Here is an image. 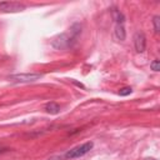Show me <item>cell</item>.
<instances>
[{
  "label": "cell",
  "instance_id": "obj_2",
  "mask_svg": "<svg viewBox=\"0 0 160 160\" xmlns=\"http://www.w3.org/2000/svg\"><path fill=\"white\" fill-rule=\"evenodd\" d=\"M94 146V142L92 141H86L81 145H78L72 149H70L69 151H66V154L64 155L65 159H76V158H81L84 156L85 154H88Z\"/></svg>",
  "mask_w": 160,
  "mask_h": 160
},
{
  "label": "cell",
  "instance_id": "obj_11",
  "mask_svg": "<svg viewBox=\"0 0 160 160\" xmlns=\"http://www.w3.org/2000/svg\"><path fill=\"white\" fill-rule=\"evenodd\" d=\"M150 68H151V70H154V71H159V70H160V61H159V60L151 61Z\"/></svg>",
  "mask_w": 160,
  "mask_h": 160
},
{
  "label": "cell",
  "instance_id": "obj_8",
  "mask_svg": "<svg viewBox=\"0 0 160 160\" xmlns=\"http://www.w3.org/2000/svg\"><path fill=\"white\" fill-rule=\"evenodd\" d=\"M111 14H112V18L116 21V24H124L125 22V16H124L122 12H120V10L112 9L111 10Z\"/></svg>",
  "mask_w": 160,
  "mask_h": 160
},
{
  "label": "cell",
  "instance_id": "obj_3",
  "mask_svg": "<svg viewBox=\"0 0 160 160\" xmlns=\"http://www.w3.org/2000/svg\"><path fill=\"white\" fill-rule=\"evenodd\" d=\"M41 78H42V74L28 72V74H14V75H10L8 79H9V81L15 82V84H19V82L22 84V82H32V81H36Z\"/></svg>",
  "mask_w": 160,
  "mask_h": 160
},
{
  "label": "cell",
  "instance_id": "obj_12",
  "mask_svg": "<svg viewBox=\"0 0 160 160\" xmlns=\"http://www.w3.org/2000/svg\"><path fill=\"white\" fill-rule=\"evenodd\" d=\"M48 160H65V156L64 155H56V156H52Z\"/></svg>",
  "mask_w": 160,
  "mask_h": 160
},
{
  "label": "cell",
  "instance_id": "obj_7",
  "mask_svg": "<svg viewBox=\"0 0 160 160\" xmlns=\"http://www.w3.org/2000/svg\"><path fill=\"white\" fill-rule=\"evenodd\" d=\"M45 110H46V112H49V114L56 115V114L60 112V105H59L58 102L50 101V102H48V104L45 105Z\"/></svg>",
  "mask_w": 160,
  "mask_h": 160
},
{
  "label": "cell",
  "instance_id": "obj_14",
  "mask_svg": "<svg viewBox=\"0 0 160 160\" xmlns=\"http://www.w3.org/2000/svg\"><path fill=\"white\" fill-rule=\"evenodd\" d=\"M144 160H156L155 158H146V159H144Z\"/></svg>",
  "mask_w": 160,
  "mask_h": 160
},
{
  "label": "cell",
  "instance_id": "obj_6",
  "mask_svg": "<svg viewBox=\"0 0 160 160\" xmlns=\"http://www.w3.org/2000/svg\"><path fill=\"white\" fill-rule=\"evenodd\" d=\"M114 36L115 39L120 40V41H124L125 38H126V32H125V28H124V24H116L115 25V29H114Z\"/></svg>",
  "mask_w": 160,
  "mask_h": 160
},
{
  "label": "cell",
  "instance_id": "obj_9",
  "mask_svg": "<svg viewBox=\"0 0 160 160\" xmlns=\"http://www.w3.org/2000/svg\"><path fill=\"white\" fill-rule=\"evenodd\" d=\"M152 25H154V31L158 34V32L160 31V16L155 15V16L152 18Z\"/></svg>",
  "mask_w": 160,
  "mask_h": 160
},
{
  "label": "cell",
  "instance_id": "obj_4",
  "mask_svg": "<svg viewBox=\"0 0 160 160\" xmlns=\"http://www.w3.org/2000/svg\"><path fill=\"white\" fill-rule=\"evenodd\" d=\"M25 5L21 2H15V1H2L0 2V11L4 12H18L25 10Z\"/></svg>",
  "mask_w": 160,
  "mask_h": 160
},
{
  "label": "cell",
  "instance_id": "obj_1",
  "mask_svg": "<svg viewBox=\"0 0 160 160\" xmlns=\"http://www.w3.org/2000/svg\"><path fill=\"white\" fill-rule=\"evenodd\" d=\"M80 34H81V25L79 22H76L69 29V32H64V34L55 36L51 40V45H52V48H55L58 50L70 49L76 44Z\"/></svg>",
  "mask_w": 160,
  "mask_h": 160
},
{
  "label": "cell",
  "instance_id": "obj_5",
  "mask_svg": "<svg viewBox=\"0 0 160 160\" xmlns=\"http://www.w3.org/2000/svg\"><path fill=\"white\" fill-rule=\"evenodd\" d=\"M134 46H135L136 52H139V54L145 51V49H146V36L142 31L135 32V35H134Z\"/></svg>",
  "mask_w": 160,
  "mask_h": 160
},
{
  "label": "cell",
  "instance_id": "obj_13",
  "mask_svg": "<svg viewBox=\"0 0 160 160\" xmlns=\"http://www.w3.org/2000/svg\"><path fill=\"white\" fill-rule=\"evenodd\" d=\"M6 150H9V149H4V148H0V154H1V152H5Z\"/></svg>",
  "mask_w": 160,
  "mask_h": 160
},
{
  "label": "cell",
  "instance_id": "obj_10",
  "mask_svg": "<svg viewBox=\"0 0 160 160\" xmlns=\"http://www.w3.org/2000/svg\"><path fill=\"white\" fill-rule=\"evenodd\" d=\"M132 92V89L130 88V86H125V88H121L120 90H119V95L120 96H128V95H130Z\"/></svg>",
  "mask_w": 160,
  "mask_h": 160
}]
</instances>
